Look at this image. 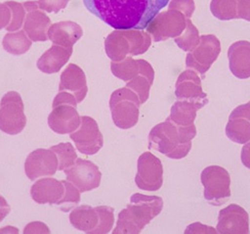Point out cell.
<instances>
[{
  "instance_id": "1",
  "label": "cell",
  "mask_w": 250,
  "mask_h": 234,
  "mask_svg": "<svg viewBox=\"0 0 250 234\" xmlns=\"http://www.w3.org/2000/svg\"><path fill=\"white\" fill-rule=\"evenodd\" d=\"M170 0H83L89 12L115 30L148 27Z\"/></svg>"
},
{
  "instance_id": "2",
  "label": "cell",
  "mask_w": 250,
  "mask_h": 234,
  "mask_svg": "<svg viewBox=\"0 0 250 234\" xmlns=\"http://www.w3.org/2000/svg\"><path fill=\"white\" fill-rule=\"evenodd\" d=\"M197 135L195 124L182 126L168 117L164 122L155 125L149 134V149L171 159L186 157L192 148V140Z\"/></svg>"
},
{
  "instance_id": "3",
  "label": "cell",
  "mask_w": 250,
  "mask_h": 234,
  "mask_svg": "<svg viewBox=\"0 0 250 234\" xmlns=\"http://www.w3.org/2000/svg\"><path fill=\"white\" fill-rule=\"evenodd\" d=\"M163 199L159 196H149L134 193L130 204L118 215L117 225L113 234H139L163 210Z\"/></svg>"
},
{
  "instance_id": "4",
  "label": "cell",
  "mask_w": 250,
  "mask_h": 234,
  "mask_svg": "<svg viewBox=\"0 0 250 234\" xmlns=\"http://www.w3.org/2000/svg\"><path fill=\"white\" fill-rule=\"evenodd\" d=\"M152 44L148 32L139 29L115 30L105 41V50L112 62H120L128 56L145 54Z\"/></svg>"
},
{
  "instance_id": "5",
  "label": "cell",
  "mask_w": 250,
  "mask_h": 234,
  "mask_svg": "<svg viewBox=\"0 0 250 234\" xmlns=\"http://www.w3.org/2000/svg\"><path fill=\"white\" fill-rule=\"evenodd\" d=\"M77 100L69 92H60L54 99L53 111L47 118L48 126L59 135L74 133L81 123V117L77 112Z\"/></svg>"
},
{
  "instance_id": "6",
  "label": "cell",
  "mask_w": 250,
  "mask_h": 234,
  "mask_svg": "<svg viewBox=\"0 0 250 234\" xmlns=\"http://www.w3.org/2000/svg\"><path fill=\"white\" fill-rule=\"evenodd\" d=\"M112 119L121 130H128L139 121L141 102L138 94L128 88L114 91L110 98Z\"/></svg>"
},
{
  "instance_id": "7",
  "label": "cell",
  "mask_w": 250,
  "mask_h": 234,
  "mask_svg": "<svg viewBox=\"0 0 250 234\" xmlns=\"http://www.w3.org/2000/svg\"><path fill=\"white\" fill-rule=\"evenodd\" d=\"M204 187V198L211 206L226 204L231 197V176L226 168L218 165L205 167L200 176Z\"/></svg>"
},
{
  "instance_id": "8",
  "label": "cell",
  "mask_w": 250,
  "mask_h": 234,
  "mask_svg": "<svg viewBox=\"0 0 250 234\" xmlns=\"http://www.w3.org/2000/svg\"><path fill=\"white\" fill-rule=\"evenodd\" d=\"M24 103L17 92L6 93L0 102V131L8 135H18L27 124Z\"/></svg>"
},
{
  "instance_id": "9",
  "label": "cell",
  "mask_w": 250,
  "mask_h": 234,
  "mask_svg": "<svg viewBox=\"0 0 250 234\" xmlns=\"http://www.w3.org/2000/svg\"><path fill=\"white\" fill-rule=\"evenodd\" d=\"M221 51V41L215 35H202L200 36L199 45L187 55L186 65L204 77L205 73L217 60Z\"/></svg>"
},
{
  "instance_id": "10",
  "label": "cell",
  "mask_w": 250,
  "mask_h": 234,
  "mask_svg": "<svg viewBox=\"0 0 250 234\" xmlns=\"http://www.w3.org/2000/svg\"><path fill=\"white\" fill-rule=\"evenodd\" d=\"M187 21L188 18L183 13L168 8L156 16L146 29L154 41H164L180 36L187 27Z\"/></svg>"
},
{
  "instance_id": "11",
  "label": "cell",
  "mask_w": 250,
  "mask_h": 234,
  "mask_svg": "<svg viewBox=\"0 0 250 234\" xmlns=\"http://www.w3.org/2000/svg\"><path fill=\"white\" fill-rule=\"evenodd\" d=\"M135 184L139 189L157 191L163 185V165L160 159L151 152H144L138 161Z\"/></svg>"
},
{
  "instance_id": "12",
  "label": "cell",
  "mask_w": 250,
  "mask_h": 234,
  "mask_svg": "<svg viewBox=\"0 0 250 234\" xmlns=\"http://www.w3.org/2000/svg\"><path fill=\"white\" fill-rule=\"evenodd\" d=\"M77 150L85 155L98 153L104 145V138L97 121L89 116H81L79 129L70 134Z\"/></svg>"
},
{
  "instance_id": "13",
  "label": "cell",
  "mask_w": 250,
  "mask_h": 234,
  "mask_svg": "<svg viewBox=\"0 0 250 234\" xmlns=\"http://www.w3.org/2000/svg\"><path fill=\"white\" fill-rule=\"evenodd\" d=\"M67 181L78 188L81 193L98 188L101 185L102 173L92 162L77 158L75 164L65 169Z\"/></svg>"
},
{
  "instance_id": "14",
  "label": "cell",
  "mask_w": 250,
  "mask_h": 234,
  "mask_svg": "<svg viewBox=\"0 0 250 234\" xmlns=\"http://www.w3.org/2000/svg\"><path fill=\"white\" fill-rule=\"evenodd\" d=\"M58 169V156L51 149H37L28 155L25 162V173L31 181L54 176Z\"/></svg>"
},
{
  "instance_id": "15",
  "label": "cell",
  "mask_w": 250,
  "mask_h": 234,
  "mask_svg": "<svg viewBox=\"0 0 250 234\" xmlns=\"http://www.w3.org/2000/svg\"><path fill=\"white\" fill-rule=\"evenodd\" d=\"M216 232L221 234H248L249 216L247 211L236 204L223 209L218 214Z\"/></svg>"
},
{
  "instance_id": "16",
  "label": "cell",
  "mask_w": 250,
  "mask_h": 234,
  "mask_svg": "<svg viewBox=\"0 0 250 234\" xmlns=\"http://www.w3.org/2000/svg\"><path fill=\"white\" fill-rule=\"evenodd\" d=\"M111 71L114 76L126 82L140 74L147 77L152 84L154 82V69L151 64L145 60H134L131 57H126L120 62H111Z\"/></svg>"
},
{
  "instance_id": "17",
  "label": "cell",
  "mask_w": 250,
  "mask_h": 234,
  "mask_svg": "<svg viewBox=\"0 0 250 234\" xmlns=\"http://www.w3.org/2000/svg\"><path fill=\"white\" fill-rule=\"evenodd\" d=\"M31 197L39 205L56 206L65 194V184L62 181L53 178L40 179L30 190Z\"/></svg>"
},
{
  "instance_id": "18",
  "label": "cell",
  "mask_w": 250,
  "mask_h": 234,
  "mask_svg": "<svg viewBox=\"0 0 250 234\" xmlns=\"http://www.w3.org/2000/svg\"><path fill=\"white\" fill-rule=\"evenodd\" d=\"M60 92H69L75 95L77 103L85 99L88 88L85 73L76 64H70L61 74Z\"/></svg>"
},
{
  "instance_id": "19",
  "label": "cell",
  "mask_w": 250,
  "mask_h": 234,
  "mask_svg": "<svg viewBox=\"0 0 250 234\" xmlns=\"http://www.w3.org/2000/svg\"><path fill=\"white\" fill-rule=\"evenodd\" d=\"M229 67L234 76L239 79L250 77V41L234 42L228 50Z\"/></svg>"
},
{
  "instance_id": "20",
  "label": "cell",
  "mask_w": 250,
  "mask_h": 234,
  "mask_svg": "<svg viewBox=\"0 0 250 234\" xmlns=\"http://www.w3.org/2000/svg\"><path fill=\"white\" fill-rule=\"evenodd\" d=\"M175 97L179 100H201L207 99L203 93L201 78L192 69L183 71L175 82Z\"/></svg>"
},
{
  "instance_id": "21",
  "label": "cell",
  "mask_w": 250,
  "mask_h": 234,
  "mask_svg": "<svg viewBox=\"0 0 250 234\" xmlns=\"http://www.w3.org/2000/svg\"><path fill=\"white\" fill-rule=\"evenodd\" d=\"M83 30L80 25L72 21H65L53 24L47 32L48 39L54 45L62 47H73L82 37Z\"/></svg>"
},
{
  "instance_id": "22",
  "label": "cell",
  "mask_w": 250,
  "mask_h": 234,
  "mask_svg": "<svg viewBox=\"0 0 250 234\" xmlns=\"http://www.w3.org/2000/svg\"><path fill=\"white\" fill-rule=\"evenodd\" d=\"M50 26V19L41 9L36 8L27 12L24 31L31 41H46L48 39L47 32Z\"/></svg>"
},
{
  "instance_id": "23",
  "label": "cell",
  "mask_w": 250,
  "mask_h": 234,
  "mask_svg": "<svg viewBox=\"0 0 250 234\" xmlns=\"http://www.w3.org/2000/svg\"><path fill=\"white\" fill-rule=\"evenodd\" d=\"M73 52L72 47H62L54 45L37 61V68L45 74L59 72L70 60Z\"/></svg>"
},
{
  "instance_id": "24",
  "label": "cell",
  "mask_w": 250,
  "mask_h": 234,
  "mask_svg": "<svg viewBox=\"0 0 250 234\" xmlns=\"http://www.w3.org/2000/svg\"><path fill=\"white\" fill-rule=\"evenodd\" d=\"M207 103L208 99L176 101L171 107L169 118L178 125H192L196 119L197 111L203 108Z\"/></svg>"
},
{
  "instance_id": "25",
  "label": "cell",
  "mask_w": 250,
  "mask_h": 234,
  "mask_svg": "<svg viewBox=\"0 0 250 234\" xmlns=\"http://www.w3.org/2000/svg\"><path fill=\"white\" fill-rule=\"evenodd\" d=\"M70 223L76 229L85 233L96 234L101 224V215L98 207L80 206L75 208L70 214Z\"/></svg>"
},
{
  "instance_id": "26",
  "label": "cell",
  "mask_w": 250,
  "mask_h": 234,
  "mask_svg": "<svg viewBox=\"0 0 250 234\" xmlns=\"http://www.w3.org/2000/svg\"><path fill=\"white\" fill-rule=\"evenodd\" d=\"M3 48L15 56L24 55L32 46V41L29 39L25 31H16L14 33H7L2 40Z\"/></svg>"
},
{
  "instance_id": "27",
  "label": "cell",
  "mask_w": 250,
  "mask_h": 234,
  "mask_svg": "<svg viewBox=\"0 0 250 234\" xmlns=\"http://www.w3.org/2000/svg\"><path fill=\"white\" fill-rule=\"evenodd\" d=\"M226 135L237 144H246L250 141V122L241 117L229 118L226 125Z\"/></svg>"
},
{
  "instance_id": "28",
  "label": "cell",
  "mask_w": 250,
  "mask_h": 234,
  "mask_svg": "<svg viewBox=\"0 0 250 234\" xmlns=\"http://www.w3.org/2000/svg\"><path fill=\"white\" fill-rule=\"evenodd\" d=\"M239 0H211L210 12L218 20L229 21L238 19Z\"/></svg>"
},
{
  "instance_id": "29",
  "label": "cell",
  "mask_w": 250,
  "mask_h": 234,
  "mask_svg": "<svg viewBox=\"0 0 250 234\" xmlns=\"http://www.w3.org/2000/svg\"><path fill=\"white\" fill-rule=\"evenodd\" d=\"M174 42L181 49L185 51H191L196 47L199 45L200 41V34H199V30L197 29V27L192 23V21L190 19H188L187 21V27L183 33L173 38Z\"/></svg>"
},
{
  "instance_id": "30",
  "label": "cell",
  "mask_w": 250,
  "mask_h": 234,
  "mask_svg": "<svg viewBox=\"0 0 250 234\" xmlns=\"http://www.w3.org/2000/svg\"><path fill=\"white\" fill-rule=\"evenodd\" d=\"M50 149L58 156L60 171H65L66 168L71 167L75 164L77 153L75 151V148L73 147L71 143H60L58 145L51 146Z\"/></svg>"
},
{
  "instance_id": "31",
  "label": "cell",
  "mask_w": 250,
  "mask_h": 234,
  "mask_svg": "<svg viewBox=\"0 0 250 234\" xmlns=\"http://www.w3.org/2000/svg\"><path fill=\"white\" fill-rule=\"evenodd\" d=\"M65 184V194L62 198L56 205L62 211H70L76 208L80 203V191L76 186L70 183L69 181H62Z\"/></svg>"
},
{
  "instance_id": "32",
  "label": "cell",
  "mask_w": 250,
  "mask_h": 234,
  "mask_svg": "<svg viewBox=\"0 0 250 234\" xmlns=\"http://www.w3.org/2000/svg\"><path fill=\"white\" fill-rule=\"evenodd\" d=\"M151 87L152 83L147 77L142 75V74L126 82V88L138 94L141 104H144L148 101Z\"/></svg>"
},
{
  "instance_id": "33",
  "label": "cell",
  "mask_w": 250,
  "mask_h": 234,
  "mask_svg": "<svg viewBox=\"0 0 250 234\" xmlns=\"http://www.w3.org/2000/svg\"><path fill=\"white\" fill-rule=\"evenodd\" d=\"M6 5L10 8L12 12V20H10L9 25L6 27L8 32H16L19 31L24 25L25 18H26V9L23 3L16 2V1H6Z\"/></svg>"
},
{
  "instance_id": "34",
  "label": "cell",
  "mask_w": 250,
  "mask_h": 234,
  "mask_svg": "<svg viewBox=\"0 0 250 234\" xmlns=\"http://www.w3.org/2000/svg\"><path fill=\"white\" fill-rule=\"evenodd\" d=\"M168 8L179 10L188 19H190L195 12V2L194 0H170Z\"/></svg>"
},
{
  "instance_id": "35",
  "label": "cell",
  "mask_w": 250,
  "mask_h": 234,
  "mask_svg": "<svg viewBox=\"0 0 250 234\" xmlns=\"http://www.w3.org/2000/svg\"><path fill=\"white\" fill-rule=\"evenodd\" d=\"M70 0H38V6L46 13H59L66 8Z\"/></svg>"
},
{
  "instance_id": "36",
  "label": "cell",
  "mask_w": 250,
  "mask_h": 234,
  "mask_svg": "<svg viewBox=\"0 0 250 234\" xmlns=\"http://www.w3.org/2000/svg\"><path fill=\"white\" fill-rule=\"evenodd\" d=\"M237 117H241V118H244L250 122V101L236 107L231 112L229 118H237Z\"/></svg>"
},
{
  "instance_id": "37",
  "label": "cell",
  "mask_w": 250,
  "mask_h": 234,
  "mask_svg": "<svg viewBox=\"0 0 250 234\" xmlns=\"http://www.w3.org/2000/svg\"><path fill=\"white\" fill-rule=\"evenodd\" d=\"M237 13L238 19H242L250 22V0H239Z\"/></svg>"
},
{
  "instance_id": "38",
  "label": "cell",
  "mask_w": 250,
  "mask_h": 234,
  "mask_svg": "<svg viewBox=\"0 0 250 234\" xmlns=\"http://www.w3.org/2000/svg\"><path fill=\"white\" fill-rule=\"evenodd\" d=\"M12 20V12L6 3H0V30L6 28Z\"/></svg>"
},
{
  "instance_id": "39",
  "label": "cell",
  "mask_w": 250,
  "mask_h": 234,
  "mask_svg": "<svg viewBox=\"0 0 250 234\" xmlns=\"http://www.w3.org/2000/svg\"><path fill=\"white\" fill-rule=\"evenodd\" d=\"M24 233L28 234V233H50L49 228L43 224L42 222H32L28 224L25 229H24Z\"/></svg>"
},
{
  "instance_id": "40",
  "label": "cell",
  "mask_w": 250,
  "mask_h": 234,
  "mask_svg": "<svg viewBox=\"0 0 250 234\" xmlns=\"http://www.w3.org/2000/svg\"><path fill=\"white\" fill-rule=\"evenodd\" d=\"M241 162L242 164L250 169V141L247 142L241 150Z\"/></svg>"
},
{
  "instance_id": "41",
  "label": "cell",
  "mask_w": 250,
  "mask_h": 234,
  "mask_svg": "<svg viewBox=\"0 0 250 234\" xmlns=\"http://www.w3.org/2000/svg\"><path fill=\"white\" fill-rule=\"evenodd\" d=\"M9 211H10V207L3 197L2 200L0 201V222H2L4 220V218L9 214Z\"/></svg>"
},
{
  "instance_id": "42",
  "label": "cell",
  "mask_w": 250,
  "mask_h": 234,
  "mask_svg": "<svg viewBox=\"0 0 250 234\" xmlns=\"http://www.w3.org/2000/svg\"><path fill=\"white\" fill-rule=\"evenodd\" d=\"M2 198H3V197H2L1 195H0V201H1V200H2Z\"/></svg>"
}]
</instances>
